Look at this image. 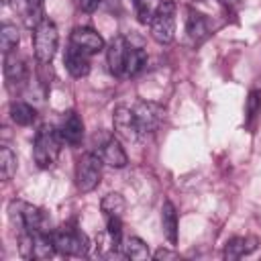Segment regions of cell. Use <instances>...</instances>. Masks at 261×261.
Instances as JSON below:
<instances>
[{"instance_id":"cell-19","label":"cell","mask_w":261,"mask_h":261,"mask_svg":"<svg viewBox=\"0 0 261 261\" xmlns=\"http://www.w3.org/2000/svg\"><path fill=\"white\" fill-rule=\"evenodd\" d=\"M10 118H12V122H16L20 126H29L37 118V110L27 102H16L14 100L10 104Z\"/></svg>"},{"instance_id":"cell-14","label":"cell","mask_w":261,"mask_h":261,"mask_svg":"<svg viewBox=\"0 0 261 261\" xmlns=\"http://www.w3.org/2000/svg\"><path fill=\"white\" fill-rule=\"evenodd\" d=\"M4 77L8 88L20 86L27 80V65L16 53H6L4 57Z\"/></svg>"},{"instance_id":"cell-10","label":"cell","mask_w":261,"mask_h":261,"mask_svg":"<svg viewBox=\"0 0 261 261\" xmlns=\"http://www.w3.org/2000/svg\"><path fill=\"white\" fill-rule=\"evenodd\" d=\"M69 43L75 45L77 49H82L84 53L88 55H94L98 51L104 49V39L100 33H96L94 29L90 27H75L71 31V37H69Z\"/></svg>"},{"instance_id":"cell-21","label":"cell","mask_w":261,"mask_h":261,"mask_svg":"<svg viewBox=\"0 0 261 261\" xmlns=\"http://www.w3.org/2000/svg\"><path fill=\"white\" fill-rule=\"evenodd\" d=\"M18 41H20L18 29L14 24H10V22H4L0 27V49H2V53L4 55L12 53L16 49V45H18Z\"/></svg>"},{"instance_id":"cell-3","label":"cell","mask_w":261,"mask_h":261,"mask_svg":"<svg viewBox=\"0 0 261 261\" xmlns=\"http://www.w3.org/2000/svg\"><path fill=\"white\" fill-rule=\"evenodd\" d=\"M149 24H151V37L157 43L161 45L171 43L175 37V4L171 0H163L151 14Z\"/></svg>"},{"instance_id":"cell-11","label":"cell","mask_w":261,"mask_h":261,"mask_svg":"<svg viewBox=\"0 0 261 261\" xmlns=\"http://www.w3.org/2000/svg\"><path fill=\"white\" fill-rule=\"evenodd\" d=\"M59 135H61V141H65L71 147H77L82 143V139H84V122L77 116V112L69 110L63 116L61 126H59Z\"/></svg>"},{"instance_id":"cell-5","label":"cell","mask_w":261,"mask_h":261,"mask_svg":"<svg viewBox=\"0 0 261 261\" xmlns=\"http://www.w3.org/2000/svg\"><path fill=\"white\" fill-rule=\"evenodd\" d=\"M102 157L86 153L75 163V186L80 192H92L102 179Z\"/></svg>"},{"instance_id":"cell-17","label":"cell","mask_w":261,"mask_h":261,"mask_svg":"<svg viewBox=\"0 0 261 261\" xmlns=\"http://www.w3.org/2000/svg\"><path fill=\"white\" fill-rule=\"evenodd\" d=\"M186 33L194 43H200L202 39H206L208 35V20L204 18V14L190 10L188 18H186Z\"/></svg>"},{"instance_id":"cell-8","label":"cell","mask_w":261,"mask_h":261,"mask_svg":"<svg viewBox=\"0 0 261 261\" xmlns=\"http://www.w3.org/2000/svg\"><path fill=\"white\" fill-rule=\"evenodd\" d=\"M112 124H114L116 137L122 139V141L135 143V141L141 137V130H139L137 116H135V110H133V108L116 106L114 112H112Z\"/></svg>"},{"instance_id":"cell-9","label":"cell","mask_w":261,"mask_h":261,"mask_svg":"<svg viewBox=\"0 0 261 261\" xmlns=\"http://www.w3.org/2000/svg\"><path fill=\"white\" fill-rule=\"evenodd\" d=\"M128 41L124 37H114L108 43L106 49V61H108V69L112 75H124V67H126V57H128Z\"/></svg>"},{"instance_id":"cell-26","label":"cell","mask_w":261,"mask_h":261,"mask_svg":"<svg viewBox=\"0 0 261 261\" xmlns=\"http://www.w3.org/2000/svg\"><path fill=\"white\" fill-rule=\"evenodd\" d=\"M153 257H155V259H177V253L167 251V249H159V251H155Z\"/></svg>"},{"instance_id":"cell-23","label":"cell","mask_w":261,"mask_h":261,"mask_svg":"<svg viewBox=\"0 0 261 261\" xmlns=\"http://www.w3.org/2000/svg\"><path fill=\"white\" fill-rule=\"evenodd\" d=\"M145 63H147V53L141 47H130L128 49V57H126L124 75H137L143 69Z\"/></svg>"},{"instance_id":"cell-7","label":"cell","mask_w":261,"mask_h":261,"mask_svg":"<svg viewBox=\"0 0 261 261\" xmlns=\"http://www.w3.org/2000/svg\"><path fill=\"white\" fill-rule=\"evenodd\" d=\"M141 135H153L163 122V108L151 100H141L133 108Z\"/></svg>"},{"instance_id":"cell-6","label":"cell","mask_w":261,"mask_h":261,"mask_svg":"<svg viewBox=\"0 0 261 261\" xmlns=\"http://www.w3.org/2000/svg\"><path fill=\"white\" fill-rule=\"evenodd\" d=\"M51 237H53V243H55L57 253L67 255V257H84V255H88V247L90 245H88L86 234H82L80 230L59 228Z\"/></svg>"},{"instance_id":"cell-24","label":"cell","mask_w":261,"mask_h":261,"mask_svg":"<svg viewBox=\"0 0 261 261\" xmlns=\"http://www.w3.org/2000/svg\"><path fill=\"white\" fill-rule=\"evenodd\" d=\"M261 110V92L253 90L249 92V98H247V122H251Z\"/></svg>"},{"instance_id":"cell-15","label":"cell","mask_w":261,"mask_h":261,"mask_svg":"<svg viewBox=\"0 0 261 261\" xmlns=\"http://www.w3.org/2000/svg\"><path fill=\"white\" fill-rule=\"evenodd\" d=\"M161 228L169 245L177 243V210L171 200H165L161 206Z\"/></svg>"},{"instance_id":"cell-25","label":"cell","mask_w":261,"mask_h":261,"mask_svg":"<svg viewBox=\"0 0 261 261\" xmlns=\"http://www.w3.org/2000/svg\"><path fill=\"white\" fill-rule=\"evenodd\" d=\"M77 2H80V8L84 12H94L98 8V4H100V0H77Z\"/></svg>"},{"instance_id":"cell-28","label":"cell","mask_w":261,"mask_h":261,"mask_svg":"<svg viewBox=\"0 0 261 261\" xmlns=\"http://www.w3.org/2000/svg\"><path fill=\"white\" fill-rule=\"evenodd\" d=\"M27 2H29L31 6H39V4H41V0H27Z\"/></svg>"},{"instance_id":"cell-18","label":"cell","mask_w":261,"mask_h":261,"mask_svg":"<svg viewBox=\"0 0 261 261\" xmlns=\"http://www.w3.org/2000/svg\"><path fill=\"white\" fill-rule=\"evenodd\" d=\"M122 247V255L126 259H133V261H147L151 257V251H149V245L139 239V237H128L124 239V243L120 245Z\"/></svg>"},{"instance_id":"cell-12","label":"cell","mask_w":261,"mask_h":261,"mask_svg":"<svg viewBox=\"0 0 261 261\" xmlns=\"http://www.w3.org/2000/svg\"><path fill=\"white\" fill-rule=\"evenodd\" d=\"M63 63H65V69H67L73 77H86V75L90 73V59H88V53H84L82 49H77V47L71 45V43H69V47L65 49Z\"/></svg>"},{"instance_id":"cell-16","label":"cell","mask_w":261,"mask_h":261,"mask_svg":"<svg viewBox=\"0 0 261 261\" xmlns=\"http://www.w3.org/2000/svg\"><path fill=\"white\" fill-rule=\"evenodd\" d=\"M257 247V239L253 237H234L226 241L224 245V259H241L243 255H249Z\"/></svg>"},{"instance_id":"cell-13","label":"cell","mask_w":261,"mask_h":261,"mask_svg":"<svg viewBox=\"0 0 261 261\" xmlns=\"http://www.w3.org/2000/svg\"><path fill=\"white\" fill-rule=\"evenodd\" d=\"M100 157H102V161H104L106 165L116 167V169H120V167H124V165L128 163L126 151L122 149L120 141L114 139V137H110V139L104 141V145L100 147Z\"/></svg>"},{"instance_id":"cell-20","label":"cell","mask_w":261,"mask_h":261,"mask_svg":"<svg viewBox=\"0 0 261 261\" xmlns=\"http://www.w3.org/2000/svg\"><path fill=\"white\" fill-rule=\"evenodd\" d=\"M100 208H102V212L106 214V218H108V216H120V214L124 212V208H126L124 196L118 194V192H110V194H106V196L102 198Z\"/></svg>"},{"instance_id":"cell-27","label":"cell","mask_w":261,"mask_h":261,"mask_svg":"<svg viewBox=\"0 0 261 261\" xmlns=\"http://www.w3.org/2000/svg\"><path fill=\"white\" fill-rule=\"evenodd\" d=\"M220 2H222V4H226V6H232V4H237L239 0H220Z\"/></svg>"},{"instance_id":"cell-1","label":"cell","mask_w":261,"mask_h":261,"mask_svg":"<svg viewBox=\"0 0 261 261\" xmlns=\"http://www.w3.org/2000/svg\"><path fill=\"white\" fill-rule=\"evenodd\" d=\"M61 151V135L59 130H55L51 124H41L37 135H35V143H33V159L37 163V167L47 169L51 167Z\"/></svg>"},{"instance_id":"cell-22","label":"cell","mask_w":261,"mask_h":261,"mask_svg":"<svg viewBox=\"0 0 261 261\" xmlns=\"http://www.w3.org/2000/svg\"><path fill=\"white\" fill-rule=\"evenodd\" d=\"M16 173V155L10 147L2 145L0 147V177L4 181L12 179V175Z\"/></svg>"},{"instance_id":"cell-29","label":"cell","mask_w":261,"mask_h":261,"mask_svg":"<svg viewBox=\"0 0 261 261\" xmlns=\"http://www.w3.org/2000/svg\"><path fill=\"white\" fill-rule=\"evenodd\" d=\"M4 2H10V0H4Z\"/></svg>"},{"instance_id":"cell-4","label":"cell","mask_w":261,"mask_h":261,"mask_svg":"<svg viewBox=\"0 0 261 261\" xmlns=\"http://www.w3.org/2000/svg\"><path fill=\"white\" fill-rule=\"evenodd\" d=\"M8 216L12 220L14 226H18L20 230H31V232H39L45 230V212L33 204H27L22 200H12L8 204Z\"/></svg>"},{"instance_id":"cell-2","label":"cell","mask_w":261,"mask_h":261,"mask_svg":"<svg viewBox=\"0 0 261 261\" xmlns=\"http://www.w3.org/2000/svg\"><path fill=\"white\" fill-rule=\"evenodd\" d=\"M57 45H59V33L55 22L49 18H41L33 31V49H35L37 61L43 65L51 63L57 53Z\"/></svg>"}]
</instances>
